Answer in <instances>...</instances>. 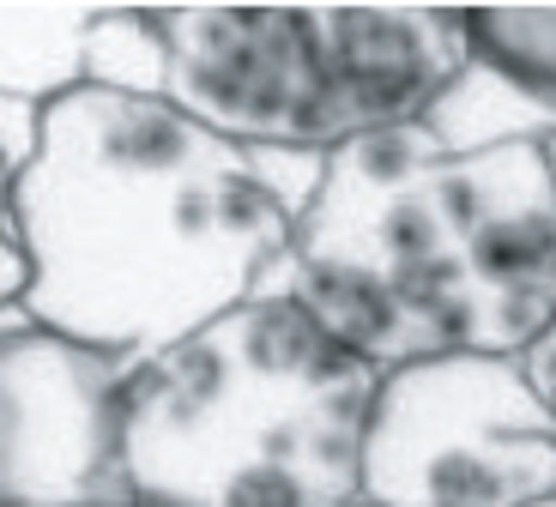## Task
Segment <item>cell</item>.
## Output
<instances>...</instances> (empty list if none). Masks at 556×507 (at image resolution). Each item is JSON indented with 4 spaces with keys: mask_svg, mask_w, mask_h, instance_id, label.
I'll list each match as a JSON object with an SVG mask.
<instances>
[{
    "mask_svg": "<svg viewBox=\"0 0 556 507\" xmlns=\"http://www.w3.org/2000/svg\"><path fill=\"white\" fill-rule=\"evenodd\" d=\"M30 320L152 363L254 302L296 242L266 151L212 134L169 97L79 85L42 115L18 169Z\"/></svg>",
    "mask_w": 556,
    "mask_h": 507,
    "instance_id": "obj_1",
    "label": "cell"
},
{
    "mask_svg": "<svg viewBox=\"0 0 556 507\" xmlns=\"http://www.w3.org/2000/svg\"><path fill=\"white\" fill-rule=\"evenodd\" d=\"M266 290L303 302L381 375L435 357H527L556 327L544 139L447 151L412 122L333 151Z\"/></svg>",
    "mask_w": 556,
    "mask_h": 507,
    "instance_id": "obj_2",
    "label": "cell"
},
{
    "mask_svg": "<svg viewBox=\"0 0 556 507\" xmlns=\"http://www.w3.org/2000/svg\"><path fill=\"white\" fill-rule=\"evenodd\" d=\"M376 393V363L266 290L134 369L122 405L134 502L357 507Z\"/></svg>",
    "mask_w": 556,
    "mask_h": 507,
    "instance_id": "obj_3",
    "label": "cell"
},
{
    "mask_svg": "<svg viewBox=\"0 0 556 507\" xmlns=\"http://www.w3.org/2000/svg\"><path fill=\"white\" fill-rule=\"evenodd\" d=\"M164 97L254 151H333L412 127L466 73L459 7H152Z\"/></svg>",
    "mask_w": 556,
    "mask_h": 507,
    "instance_id": "obj_4",
    "label": "cell"
},
{
    "mask_svg": "<svg viewBox=\"0 0 556 507\" xmlns=\"http://www.w3.org/2000/svg\"><path fill=\"white\" fill-rule=\"evenodd\" d=\"M556 495V417L520 357H435L381 375L363 502L539 507Z\"/></svg>",
    "mask_w": 556,
    "mask_h": 507,
    "instance_id": "obj_5",
    "label": "cell"
},
{
    "mask_svg": "<svg viewBox=\"0 0 556 507\" xmlns=\"http://www.w3.org/2000/svg\"><path fill=\"white\" fill-rule=\"evenodd\" d=\"M139 363L0 315V507H139L122 405Z\"/></svg>",
    "mask_w": 556,
    "mask_h": 507,
    "instance_id": "obj_6",
    "label": "cell"
},
{
    "mask_svg": "<svg viewBox=\"0 0 556 507\" xmlns=\"http://www.w3.org/2000/svg\"><path fill=\"white\" fill-rule=\"evenodd\" d=\"M103 7H0V97L18 103H61L85 85V42Z\"/></svg>",
    "mask_w": 556,
    "mask_h": 507,
    "instance_id": "obj_7",
    "label": "cell"
},
{
    "mask_svg": "<svg viewBox=\"0 0 556 507\" xmlns=\"http://www.w3.org/2000/svg\"><path fill=\"white\" fill-rule=\"evenodd\" d=\"M466 61L556 134V7H459Z\"/></svg>",
    "mask_w": 556,
    "mask_h": 507,
    "instance_id": "obj_8",
    "label": "cell"
},
{
    "mask_svg": "<svg viewBox=\"0 0 556 507\" xmlns=\"http://www.w3.org/2000/svg\"><path fill=\"white\" fill-rule=\"evenodd\" d=\"M85 85L122 97H164L169 49L152 7H103L85 42Z\"/></svg>",
    "mask_w": 556,
    "mask_h": 507,
    "instance_id": "obj_9",
    "label": "cell"
},
{
    "mask_svg": "<svg viewBox=\"0 0 556 507\" xmlns=\"http://www.w3.org/2000/svg\"><path fill=\"white\" fill-rule=\"evenodd\" d=\"M30 261H25V230H18V176L0 157V315L25 302Z\"/></svg>",
    "mask_w": 556,
    "mask_h": 507,
    "instance_id": "obj_10",
    "label": "cell"
},
{
    "mask_svg": "<svg viewBox=\"0 0 556 507\" xmlns=\"http://www.w3.org/2000/svg\"><path fill=\"white\" fill-rule=\"evenodd\" d=\"M42 103H18V97H0V157H7V169H25L30 157H37L42 145Z\"/></svg>",
    "mask_w": 556,
    "mask_h": 507,
    "instance_id": "obj_11",
    "label": "cell"
},
{
    "mask_svg": "<svg viewBox=\"0 0 556 507\" xmlns=\"http://www.w3.org/2000/svg\"><path fill=\"white\" fill-rule=\"evenodd\" d=\"M520 363H527L532 386H539V398H544V405H551V417H556V327L544 332V339L532 344V351H527V357H520Z\"/></svg>",
    "mask_w": 556,
    "mask_h": 507,
    "instance_id": "obj_12",
    "label": "cell"
},
{
    "mask_svg": "<svg viewBox=\"0 0 556 507\" xmlns=\"http://www.w3.org/2000/svg\"><path fill=\"white\" fill-rule=\"evenodd\" d=\"M544 157H551V176H556V134L544 139Z\"/></svg>",
    "mask_w": 556,
    "mask_h": 507,
    "instance_id": "obj_13",
    "label": "cell"
},
{
    "mask_svg": "<svg viewBox=\"0 0 556 507\" xmlns=\"http://www.w3.org/2000/svg\"><path fill=\"white\" fill-rule=\"evenodd\" d=\"M539 507H556V495H551V502H539Z\"/></svg>",
    "mask_w": 556,
    "mask_h": 507,
    "instance_id": "obj_14",
    "label": "cell"
},
{
    "mask_svg": "<svg viewBox=\"0 0 556 507\" xmlns=\"http://www.w3.org/2000/svg\"><path fill=\"white\" fill-rule=\"evenodd\" d=\"M357 507H369V502H357Z\"/></svg>",
    "mask_w": 556,
    "mask_h": 507,
    "instance_id": "obj_15",
    "label": "cell"
}]
</instances>
